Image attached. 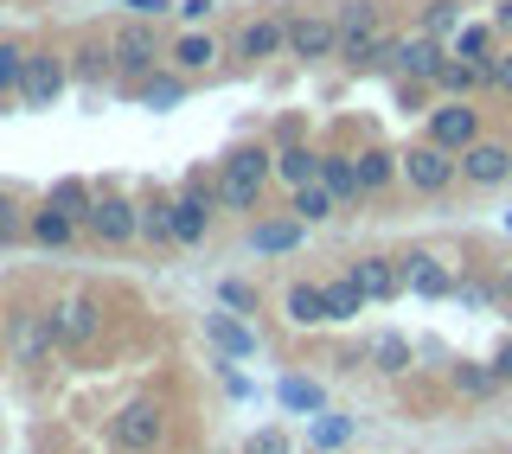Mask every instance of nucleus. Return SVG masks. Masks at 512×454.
<instances>
[{
  "label": "nucleus",
  "instance_id": "473e14b6",
  "mask_svg": "<svg viewBox=\"0 0 512 454\" xmlns=\"http://www.w3.org/2000/svg\"><path fill=\"white\" fill-rule=\"evenodd\" d=\"M180 84H173V77H148V90H141V103H148V109H173V103H180Z\"/></svg>",
  "mask_w": 512,
  "mask_h": 454
},
{
  "label": "nucleus",
  "instance_id": "b1692460",
  "mask_svg": "<svg viewBox=\"0 0 512 454\" xmlns=\"http://www.w3.org/2000/svg\"><path fill=\"white\" fill-rule=\"evenodd\" d=\"M359 307H365V288L352 282V275L346 282H327V320H352Z\"/></svg>",
  "mask_w": 512,
  "mask_h": 454
},
{
  "label": "nucleus",
  "instance_id": "f3484780",
  "mask_svg": "<svg viewBox=\"0 0 512 454\" xmlns=\"http://www.w3.org/2000/svg\"><path fill=\"white\" fill-rule=\"evenodd\" d=\"M205 333H212V339H218V352H231V359H250V352H256V333H250V327H237L231 314H212V320H205Z\"/></svg>",
  "mask_w": 512,
  "mask_h": 454
},
{
  "label": "nucleus",
  "instance_id": "6ab92c4d",
  "mask_svg": "<svg viewBox=\"0 0 512 454\" xmlns=\"http://www.w3.org/2000/svg\"><path fill=\"white\" fill-rule=\"evenodd\" d=\"M404 282L416 288V295H448V288H455L436 256H410V263H404Z\"/></svg>",
  "mask_w": 512,
  "mask_h": 454
},
{
  "label": "nucleus",
  "instance_id": "4be33fe9",
  "mask_svg": "<svg viewBox=\"0 0 512 454\" xmlns=\"http://www.w3.org/2000/svg\"><path fill=\"white\" fill-rule=\"evenodd\" d=\"M327 212H333V192H327V180L295 186V218H301V224H314V218H327Z\"/></svg>",
  "mask_w": 512,
  "mask_h": 454
},
{
  "label": "nucleus",
  "instance_id": "1a4fd4ad",
  "mask_svg": "<svg viewBox=\"0 0 512 454\" xmlns=\"http://www.w3.org/2000/svg\"><path fill=\"white\" fill-rule=\"evenodd\" d=\"M52 327H58V346H84V339H96V301H84V295L58 301Z\"/></svg>",
  "mask_w": 512,
  "mask_h": 454
},
{
  "label": "nucleus",
  "instance_id": "e433bc0d",
  "mask_svg": "<svg viewBox=\"0 0 512 454\" xmlns=\"http://www.w3.org/2000/svg\"><path fill=\"white\" fill-rule=\"evenodd\" d=\"M244 454H288V435H282V429H256Z\"/></svg>",
  "mask_w": 512,
  "mask_h": 454
},
{
  "label": "nucleus",
  "instance_id": "c85d7f7f",
  "mask_svg": "<svg viewBox=\"0 0 512 454\" xmlns=\"http://www.w3.org/2000/svg\"><path fill=\"white\" fill-rule=\"evenodd\" d=\"M352 167H359V186H365V192H378L384 180H391V154H378V148H372V154H359Z\"/></svg>",
  "mask_w": 512,
  "mask_h": 454
},
{
  "label": "nucleus",
  "instance_id": "37998d69",
  "mask_svg": "<svg viewBox=\"0 0 512 454\" xmlns=\"http://www.w3.org/2000/svg\"><path fill=\"white\" fill-rule=\"evenodd\" d=\"M180 13H186V20H205V13H212V0H186Z\"/></svg>",
  "mask_w": 512,
  "mask_h": 454
},
{
  "label": "nucleus",
  "instance_id": "79ce46f5",
  "mask_svg": "<svg viewBox=\"0 0 512 454\" xmlns=\"http://www.w3.org/2000/svg\"><path fill=\"white\" fill-rule=\"evenodd\" d=\"M493 84L512 96V52H506V58H493Z\"/></svg>",
  "mask_w": 512,
  "mask_h": 454
},
{
  "label": "nucleus",
  "instance_id": "c756f323",
  "mask_svg": "<svg viewBox=\"0 0 512 454\" xmlns=\"http://www.w3.org/2000/svg\"><path fill=\"white\" fill-rule=\"evenodd\" d=\"M372 359H378V371H404V365H410V346H404L397 333H384L378 346H372Z\"/></svg>",
  "mask_w": 512,
  "mask_h": 454
},
{
  "label": "nucleus",
  "instance_id": "393cba45",
  "mask_svg": "<svg viewBox=\"0 0 512 454\" xmlns=\"http://www.w3.org/2000/svg\"><path fill=\"white\" fill-rule=\"evenodd\" d=\"M212 58H218V45L205 39V32H186V39L173 45V64H180V71H205Z\"/></svg>",
  "mask_w": 512,
  "mask_h": 454
},
{
  "label": "nucleus",
  "instance_id": "4468645a",
  "mask_svg": "<svg viewBox=\"0 0 512 454\" xmlns=\"http://www.w3.org/2000/svg\"><path fill=\"white\" fill-rule=\"evenodd\" d=\"M391 64H404L410 77H436L442 71V52H436V39H429V32H416V39H397Z\"/></svg>",
  "mask_w": 512,
  "mask_h": 454
},
{
  "label": "nucleus",
  "instance_id": "a878e982",
  "mask_svg": "<svg viewBox=\"0 0 512 454\" xmlns=\"http://www.w3.org/2000/svg\"><path fill=\"white\" fill-rule=\"evenodd\" d=\"M256 250H263V256H282V250H295V243H301V218L295 224H256Z\"/></svg>",
  "mask_w": 512,
  "mask_h": 454
},
{
  "label": "nucleus",
  "instance_id": "cd10ccee",
  "mask_svg": "<svg viewBox=\"0 0 512 454\" xmlns=\"http://www.w3.org/2000/svg\"><path fill=\"white\" fill-rule=\"evenodd\" d=\"M52 205H58V212H71V218H90L96 199H90L84 180H58V186H52Z\"/></svg>",
  "mask_w": 512,
  "mask_h": 454
},
{
  "label": "nucleus",
  "instance_id": "7c9ffc66",
  "mask_svg": "<svg viewBox=\"0 0 512 454\" xmlns=\"http://www.w3.org/2000/svg\"><path fill=\"white\" fill-rule=\"evenodd\" d=\"M282 403H288V410H320V384H308V378H282Z\"/></svg>",
  "mask_w": 512,
  "mask_h": 454
},
{
  "label": "nucleus",
  "instance_id": "72a5a7b5",
  "mask_svg": "<svg viewBox=\"0 0 512 454\" xmlns=\"http://www.w3.org/2000/svg\"><path fill=\"white\" fill-rule=\"evenodd\" d=\"M455 384H461V391H474V397H487L493 384H500V371H487V365H461V371H455Z\"/></svg>",
  "mask_w": 512,
  "mask_h": 454
},
{
  "label": "nucleus",
  "instance_id": "412c9836",
  "mask_svg": "<svg viewBox=\"0 0 512 454\" xmlns=\"http://www.w3.org/2000/svg\"><path fill=\"white\" fill-rule=\"evenodd\" d=\"M276 173L288 186H308V180H320V154H308V148H282L276 154Z\"/></svg>",
  "mask_w": 512,
  "mask_h": 454
},
{
  "label": "nucleus",
  "instance_id": "58836bf2",
  "mask_svg": "<svg viewBox=\"0 0 512 454\" xmlns=\"http://www.w3.org/2000/svg\"><path fill=\"white\" fill-rule=\"evenodd\" d=\"M128 13H135V20H160V13H167V0H122Z\"/></svg>",
  "mask_w": 512,
  "mask_h": 454
},
{
  "label": "nucleus",
  "instance_id": "f257e3e1",
  "mask_svg": "<svg viewBox=\"0 0 512 454\" xmlns=\"http://www.w3.org/2000/svg\"><path fill=\"white\" fill-rule=\"evenodd\" d=\"M263 180H269V154H263V148H237L231 160H224L218 199L231 205V212H250V205L263 199Z\"/></svg>",
  "mask_w": 512,
  "mask_h": 454
},
{
  "label": "nucleus",
  "instance_id": "c9c22d12",
  "mask_svg": "<svg viewBox=\"0 0 512 454\" xmlns=\"http://www.w3.org/2000/svg\"><path fill=\"white\" fill-rule=\"evenodd\" d=\"M436 77H442V84H448V90H468V84H474V77H487V71H480V64H468V58H455V64H442V71H436Z\"/></svg>",
  "mask_w": 512,
  "mask_h": 454
},
{
  "label": "nucleus",
  "instance_id": "bb28decb",
  "mask_svg": "<svg viewBox=\"0 0 512 454\" xmlns=\"http://www.w3.org/2000/svg\"><path fill=\"white\" fill-rule=\"evenodd\" d=\"M487 39H493V32H487V26H461V32H455V58H468V64H480V71H487V77H493V58H487Z\"/></svg>",
  "mask_w": 512,
  "mask_h": 454
},
{
  "label": "nucleus",
  "instance_id": "a19ab883",
  "mask_svg": "<svg viewBox=\"0 0 512 454\" xmlns=\"http://www.w3.org/2000/svg\"><path fill=\"white\" fill-rule=\"evenodd\" d=\"M224 301H231V307H256V295H250L244 282H224Z\"/></svg>",
  "mask_w": 512,
  "mask_h": 454
},
{
  "label": "nucleus",
  "instance_id": "f8f14e48",
  "mask_svg": "<svg viewBox=\"0 0 512 454\" xmlns=\"http://www.w3.org/2000/svg\"><path fill=\"white\" fill-rule=\"evenodd\" d=\"M167 218H173V243H199L205 224H212V199H205V192H186V199L167 205Z\"/></svg>",
  "mask_w": 512,
  "mask_h": 454
},
{
  "label": "nucleus",
  "instance_id": "ddd939ff",
  "mask_svg": "<svg viewBox=\"0 0 512 454\" xmlns=\"http://www.w3.org/2000/svg\"><path fill=\"white\" fill-rule=\"evenodd\" d=\"M64 90V71L52 58H26V77H20V96H26V109H52V96Z\"/></svg>",
  "mask_w": 512,
  "mask_h": 454
},
{
  "label": "nucleus",
  "instance_id": "ea45409f",
  "mask_svg": "<svg viewBox=\"0 0 512 454\" xmlns=\"http://www.w3.org/2000/svg\"><path fill=\"white\" fill-rule=\"evenodd\" d=\"M13 237H20V212H13V205L0 199V243H13Z\"/></svg>",
  "mask_w": 512,
  "mask_h": 454
},
{
  "label": "nucleus",
  "instance_id": "de8ad7c7",
  "mask_svg": "<svg viewBox=\"0 0 512 454\" xmlns=\"http://www.w3.org/2000/svg\"><path fill=\"white\" fill-rule=\"evenodd\" d=\"M506 282H512V275H506Z\"/></svg>",
  "mask_w": 512,
  "mask_h": 454
},
{
  "label": "nucleus",
  "instance_id": "a18cd8bd",
  "mask_svg": "<svg viewBox=\"0 0 512 454\" xmlns=\"http://www.w3.org/2000/svg\"><path fill=\"white\" fill-rule=\"evenodd\" d=\"M493 371H500V378H512V346H500V359H493Z\"/></svg>",
  "mask_w": 512,
  "mask_h": 454
},
{
  "label": "nucleus",
  "instance_id": "5701e85b",
  "mask_svg": "<svg viewBox=\"0 0 512 454\" xmlns=\"http://www.w3.org/2000/svg\"><path fill=\"white\" fill-rule=\"evenodd\" d=\"M71 212H58V205L52 199H45V212H32V237H39V243H71Z\"/></svg>",
  "mask_w": 512,
  "mask_h": 454
},
{
  "label": "nucleus",
  "instance_id": "aec40b11",
  "mask_svg": "<svg viewBox=\"0 0 512 454\" xmlns=\"http://www.w3.org/2000/svg\"><path fill=\"white\" fill-rule=\"evenodd\" d=\"M320 180H327L333 199H352V192H365V186H359V167H352V160H340V154H320Z\"/></svg>",
  "mask_w": 512,
  "mask_h": 454
},
{
  "label": "nucleus",
  "instance_id": "9d476101",
  "mask_svg": "<svg viewBox=\"0 0 512 454\" xmlns=\"http://www.w3.org/2000/svg\"><path fill=\"white\" fill-rule=\"evenodd\" d=\"M429 141H442V148H474V141H480L474 109H468V103H448V109H436V122H429Z\"/></svg>",
  "mask_w": 512,
  "mask_h": 454
},
{
  "label": "nucleus",
  "instance_id": "7ed1b4c3",
  "mask_svg": "<svg viewBox=\"0 0 512 454\" xmlns=\"http://www.w3.org/2000/svg\"><path fill=\"white\" fill-rule=\"evenodd\" d=\"M109 435H116V448H128V454H148V448H160V435H167V416H160V403H128L116 423H109Z\"/></svg>",
  "mask_w": 512,
  "mask_h": 454
},
{
  "label": "nucleus",
  "instance_id": "f704fd0d",
  "mask_svg": "<svg viewBox=\"0 0 512 454\" xmlns=\"http://www.w3.org/2000/svg\"><path fill=\"white\" fill-rule=\"evenodd\" d=\"M346 435H352L346 416H320V423H314V448H340Z\"/></svg>",
  "mask_w": 512,
  "mask_h": 454
},
{
  "label": "nucleus",
  "instance_id": "a211bd4d",
  "mask_svg": "<svg viewBox=\"0 0 512 454\" xmlns=\"http://www.w3.org/2000/svg\"><path fill=\"white\" fill-rule=\"evenodd\" d=\"M288 320H295V327H314V320H327V288L295 282V288H288Z\"/></svg>",
  "mask_w": 512,
  "mask_h": 454
},
{
  "label": "nucleus",
  "instance_id": "c03bdc74",
  "mask_svg": "<svg viewBox=\"0 0 512 454\" xmlns=\"http://www.w3.org/2000/svg\"><path fill=\"white\" fill-rule=\"evenodd\" d=\"M493 26H500V32H512V0H500V13H493Z\"/></svg>",
  "mask_w": 512,
  "mask_h": 454
},
{
  "label": "nucleus",
  "instance_id": "2f4dec72",
  "mask_svg": "<svg viewBox=\"0 0 512 454\" xmlns=\"http://www.w3.org/2000/svg\"><path fill=\"white\" fill-rule=\"evenodd\" d=\"M20 77H26V52L20 45H0V96L20 90Z\"/></svg>",
  "mask_w": 512,
  "mask_h": 454
},
{
  "label": "nucleus",
  "instance_id": "39448f33",
  "mask_svg": "<svg viewBox=\"0 0 512 454\" xmlns=\"http://www.w3.org/2000/svg\"><path fill=\"white\" fill-rule=\"evenodd\" d=\"M404 173H410L416 192H442L448 180H455V160H448L442 141H429V148H410L404 154Z\"/></svg>",
  "mask_w": 512,
  "mask_h": 454
},
{
  "label": "nucleus",
  "instance_id": "20e7f679",
  "mask_svg": "<svg viewBox=\"0 0 512 454\" xmlns=\"http://www.w3.org/2000/svg\"><path fill=\"white\" fill-rule=\"evenodd\" d=\"M288 52H295V58H327V52H340V26L320 20V13H301V20H288Z\"/></svg>",
  "mask_w": 512,
  "mask_h": 454
},
{
  "label": "nucleus",
  "instance_id": "6e6552de",
  "mask_svg": "<svg viewBox=\"0 0 512 454\" xmlns=\"http://www.w3.org/2000/svg\"><path fill=\"white\" fill-rule=\"evenodd\" d=\"M109 52H116V64H122L128 77H154V58H160V52H154V32L141 26V20H135V26H122Z\"/></svg>",
  "mask_w": 512,
  "mask_h": 454
},
{
  "label": "nucleus",
  "instance_id": "4c0bfd02",
  "mask_svg": "<svg viewBox=\"0 0 512 454\" xmlns=\"http://www.w3.org/2000/svg\"><path fill=\"white\" fill-rule=\"evenodd\" d=\"M429 32H455V0H436V7H429Z\"/></svg>",
  "mask_w": 512,
  "mask_h": 454
},
{
  "label": "nucleus",
  "instance_id": "f03ea898",
  "mask_svg": "<svg viewBox=\"0 0 512 454\" xmlns=\"http://www.w3.org/2000/svg\"><path fill=\"white\" fill-rule=\"evenodd\" d=\"M397 45L378 32V13L372 7H346V20H340V58L346 64H391Z\"/></svg>",
  "mask_w": 512,
  "mask_h": 454
},
{
  "label": "nucleus",
  "instance_id": "423d86ee",
  "mask_svg": "<svg viewBox=\"0 0 512 454\" xmlns=\"http://www.w3.org/2000/svg\"><path fill=\"white\" fill-rule=\"evenodd\" d=\"M52 346H58L52 314H20V327H13V359H20V365H45Z\"/></svg>",
  "mask_w": 512,
  "mask_h": 454
},
{
  "label": "nucleus",
  "instance_id": "0eeeda50",
  "mask_svg": "<svg viewBox=\"0 0 512 454\" xmlns=\"http://www.w3.org/2000/svg\"><path fill=\"white\" fill-rule=\"evenodd\" d=\"M461 173H468L474 186H500L512 173V148H500V141H474V148H461Z\"/></svg>",
  "mask_w": 512,
  "mask_h": 454
},
{
  "label": "nucleus",
  "instance_id": "dca6fc26",
  "mask_svg": "<svg viewBox=\"0 0 512 454\" xmlns=\"http://www.w3.org/2000/svg\"><path fill=\"white\" fill-rule=\"evenodd\" d=\"M352 282L365 288V301H384V295H397V282H404V275L384 263V256H365V263H352Z\"/></svg>",
  "mask_w": 512,
  "mask_h": 454
},
{
  "label": "nucleus",
  "instance_id": "9b49d317",
  "mask_svg": "<svg viewBox=\"0 0 512 454\" xmlns=\"http://www.w3.org/2000/svg\"><path fill=\"white\" fill-rule=\"evenodd\" d=\"M90 231L103 243H128L141 231V218H135V205H122V199H96L90 205Z\"/></svg>",
  "mask_w": 512,
  "mask_h": 454
},
{
  "label": "nucleus",
  "instance_id": "49530a36",
  "mask_svg": "<svg viewBox=\"0 0 512 454\" xmlns=\"http://www.w3.org/2000/svg\"><path fill=\"white\" fill-rule=\"evenodd\" d=\"M506 231H512V212H506Z\"/></svg>",
  "mask_w": 512,
  "mask_h": 454
},
{
  "label": "nucleus",
  "instance_id": "2eb2a0df",
  "mask_svg": "<svg viewBox=\"0 0 512 454\" xmlns=\"http://www.w3.org/2000/svg\"><path fill=\"white\" fill-rule=\"evenodd\" d=\"M282 45H288V26L282 20H250L244 32H237V52H244V58H276Z\"/></svg>",
  "mask_w": 512,
  "mask_h": 454
}]
</instances>
